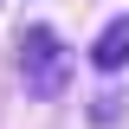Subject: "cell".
Wrapping results in <instances>:
<instances>
[{
    "mask_svg": "<svg viewBox=\"0 0 129 129\" xmlns=\"http://www.w3.org/2000/svg\"><path fill=\"white\" fill-rule=\"evenodd\" d=\"M0 7H7V0H0Z\"/></svg>",
    "mask_w": 129,
    "mask_h": 129,
    "instance_id": "4",
    "label": "cell"
},
{
    "mask_svg": "<svg viewBox=\"0 0 129 129\" xmlns=\"http://www.w3.org/2000/svg\"><path fill=\"white\" fill-rule=\"evenodd\" d=\"M90 71L97 78H116V71H129V7L123 13H110L103 26H97V39H90Z\"/></svg>",
    "mask_w": 129,
    "mask_h": 129,
    "instance_id": "2",
    "label": "cell"
},
{
    "mask_svg": "<svg viewBox=\"0 0 129 129\" xmlns=\"http://www.w3.org/2000/svg\"><path fill=\"white\" fill-rule=\"evenodd\" d=\"M116 116H123V97H116V90H103V97H90V123H97V129H110Z\"/></svg>",
    "mask_w": 129,
    "mask_h": 129,
    "instance_id": "3",
    "label": "cell"
},
{
    "mask_svg": "<svg viewBox=\"0 0 129 129\" xmlns=\"http://www.w3.org/2000/svg\"><path fill=\"white\" fill-rule=\"evenodd\" d=\"M64 78H71V52H64L58 26L52 19H26L19 26V84L26 97H64Z\"/></svg>",
    "mask_w": 129,
    "mask_h": 129,
    "instance_id": "1",
    "label": "cell"
}]
</instances>
